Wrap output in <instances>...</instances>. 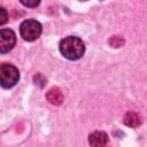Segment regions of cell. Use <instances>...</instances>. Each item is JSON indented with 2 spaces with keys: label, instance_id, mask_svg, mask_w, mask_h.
<instances>
[{
  "label": "cell",
  "instance_id": "cell-1",
  "mask_svg": "<svg viewBox=\"0 0 147 147\" xmlns=\"http://www.w3.org/2000/svg\"><path fill=\"white\" fill-rule=\"evenodd\" d=\"M60 52L68 60H78L85 52V45L79 38L70 36L61 40Z\"/></svg>",
  "mask_w": 147,
  "mask_h": 147
},
{
  "label": "cell",
  "instance_id": "cell-2",
  "mask_svg": "<svg viewBox=\"0 0 147 147\" xmlns=\"http://www.w3.org/2000/svg\"><path fill=\"white\" fill-rule=\"evenodd\" d=\"M20 79V72L16 67L8 63H2L0 67V82L5 88L13 87Z\"/></svg>",
  "mask_w": 147,
  "mask_h": 147
},
{
  "label": "cell",
  "instance_id": "cell-3",
  "mask_svg": "<svg viewBox=\"0 0 147 147\" xmlns=\"http://www.w3.org/2000/svg\"><path fill=\"white\" fill-rule=\"evenodd\" d=\"M21 36L26 41H33L39 38L41 33V24L36 20H26L20 26Z\"/></svg>",
  "mask_w": 147,
  "mask_h": 147
},
{
  "label": "cell",
  "instance_id": "cell-4",
  "mask_svg": "<svg viewBox=\"0 0 147 147\" xmlns=\"http://www.w3.org/2000/svg\"><path fill=\"white\" fill-rule=\"evenodd\" d=\"M16 42V36L13 30L9 29H1L0 31V52L7 53L9 52Z\"/></svg>",
  "mask_w": 147,
  "mask_h": 147
},
{
  "label": "cell",
  "instance_id": "cell-5",
  "mask_svg": "<svg viewBox=\"0 0 147 147\" xmlns=\"http://www.w3.org/2000/svg\"><path fill=\"white\" fill-rule=\"evenodd\" d=\"M88 142L92 146H98V147L105 146L108 144V136H107V133H105L102 131H95V132L90 134Z\"/></svg>",
  "mask_w": 147,
  "mask_h": 147
},
{
  "label": "cell",
  "instance_id": "cell-6",
  "mask_svg": "<svg viewBox=\"0 0 147 147\" xmlns=\"http://www.w3.org/2000/svg\"><path fill=\"white\" fill-rule=\"evenodd\" d=\"M46 98H47V100H48L52 105H54V106H59V105H61L62 101H63V94H62V92H61V90H60L59 87H52V88L47 92Z\"/></svg>",
  "mask_w": 147,
  "mask_h": 147
},
{
  "label": "cell",
  "instance_id": "cell-7",
  "mask_svg": "<svg viewBox=\"0 0 147 147\" xmlns=\"http://www.w3.org/2000/svg\"><path fill=\"white\" fill-rule=\"evenodd\" d=\"M123 121H124L125 125L131 126V127H137V126H139L141 124V117L137 113H134V111L126 113L124 118H123Z\"/></svg>",
  "mask_w": 147,
  "mask_h": 147
},
{
  "label": "cell",
  "instance_id": "cell-8",
  "mask_svg": "<svg viewBox=\"0 0 147 147\" xmlns=\"http://www.w3.org/2000/svg\"><path fill=\"white\" fill-rule=\"evenodd\" d=\"M109 44L113 46V47H121L123 44H124V40L121 38V37H117V36H114L110 40H109Z\"/></svg>",
  "mask_w": 147,
  "mask_h": 147
},
{
  "label": "cell",
  "instance_id": "cell-9",
  "mask_svg": "<svg viewBox=\"0 0 147 147\" xmlns=\"http://www.w3.org/2000/svg\"><path fill=\"white\" fill-rule=\"evenodd\" d=\"M21 2L25 6V7H37L40 3V0H21Z\"/></svg>",
  "mask_w": 147,
  "mask_h": 147
},
{
  "label": "cell",
  "instance_id": "cell-10",
  "mask_svg": "<svg viewBox=\"0 0 147 147\" xmlns=\"http://www.w3.org/2000/svg\"><path fill=\"white\" fill-rule=\"evenodd\" d=\"M0 14H1V16H0V24L3 25L7 22V13H6L5 8H0Z\"/></svg>",
  "mask_w": 147,
  "mask_h": 147
},
{
  "label": "cell",
  "instance_id": "cell-11",
  "mask_svg": "<svg viewBox=\"0 0 147 147\" xmlns=\"http://www.w3.org/2000/svg\"><path fill=\"white\" fill-rule=\"evenodd\" d=\"M82 1H86V0H82Z\"/></svg>",
  "mask_w": 147,
  "mask_h": 147
}]
</instances>
